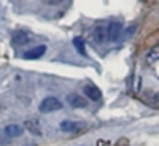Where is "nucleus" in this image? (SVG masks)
Listing matches in <instances>:
<instances>
[{
	"mask_svg": "<svg viewBox=\"0 0 159 146\" xmlns=\"http://www.w3.org/2000/svg\"><path fill=\"white\" fill-rule=\"evenodd\" d=\"M59 110H62V102L56 97H46L40 103V111L42 113H54Z\"/></svg>",
	"mask_w": 159,
	"mask_h": 146,
	"instance_id": "nucleus-1",
	"label": "nucleus"
},
{
	"mask_svg": "<svg viewBox=\"0 0 159 146\" xmlns=\"http://www.w3.org/2000/svg\"><path fill=\"white\" fill-rule=\"evenodd\" d=\"M121 33H123V22H119V21L110 22V25L107 27V38L110 42H116L121 37Z\"/></svg>",
	"mask_w": 159,
	"mask_h": 146,
	"instance_id": "nucleus-2",
	"label": "nucleus"
},
{
	"mask_svg": "<svg viewBox=\"0 0 159 146\" xmlns=\"http://www.w3.org/2000/svg\"><path fill=\"white\" fill-rule=\"evenodd\" d=\"M46 52V46L45 45H38L29 51H25L24 52V59H27V60H34V59H40L43 54Z\"/></svg>",
	"mask_w": 159,
	"mask_h": 146,
	"instance_id": "nucleus-3",
	"label": "nucleus"
},
{
	"mask_svg": "<svg viewBox=\"0 0 159 146\" xmlns=\"http://www.w3.org/2000/svg\"><path fill=\"white\" fill-rule=\"evenodd\" d=\"M84 95H86L89 100H92V102H99V100L102 99V92H100V89H99L97 86H94V84H86V86H84Z\"/></svg>",
	"mask_w": 159,
	"mask_h": 146,
	"instance_id": "nucleus-4",
	"label": "nucleus"
},
{
	"mask_svg": "<svg viewBox=\"0 0 159 146\" xmlns=\"http://www.w3.org/2000/svg\"><path fill=\"white\" fill-rule=\"evenodd\" d=\"M67 102H69L70 107H73V108H86V105H88L84 97H80L78 94H70L67 97Z\"/></svg>",
	"mask_w": 159,
	"mask_h": 146,
	"instance_id": "nucleus-5",
	"label": "nucleus"
},
{
	"mask_svg": "<svg viewBox=\"0 0 159 146\" xmlns=\"http://www.w3.org/2000/svg\"><path fill=\"white\" fill-rule=\"evenodd\" d=\"M3 134L8 137V138H16L19 135H22V127L18 126V124H10L3 129Z\"/></svg>",
	"mask_w": 159,
	"mask_h": 146,
	"instance_id": "nucleus-6",
	"label": "nucleus"
},
{
	"mask_svg": "<svg viewBox=\"0 0 159 146\" xmlns=\"http://www.w3.org/2000/svg\"><path fill=\"white\" fill-rule=\"evenodd\" d=\"M11 42H13V45H15V46H22V45H25V43L29 42V35L25 33L24 30H18V32L13 33Z\"/></svg>",
	"mask_w": 159,
	"mask_h": 146,
	"instance_id": "nucleus-7",
	"label": "nucleus"
},
{
	"mask_svg": "<svg viewBox=\"0 0 159 146\" xmlns=\"http://www.w3.org/2000/svg\"><path fill=\"white\" fill-rule=\"evenodd\" d=\"M105 38H107V30H105L102 25H99V27L94 29V32H92V40H94L96 43H103Z\"/></svg>",
	"mask_w": 159,
	"mask_h": 146,
	"instance_id": "nucleus-8",
	"label": "nucleus"
},
{
	"mask_svg": "<svg viewBox=\"0 0 159 146\" xmlns=\"http://www.w3.org/2000/svg\"><path fill=\"white\" fill-rule=\"evenodd\" d=\"M24 127L27 129L32 135L42 137V129H40V126H38L37 121H25V122H24Z\"/></svg>",
	"mask_w": 159,
	"mask_h": 146,
	"instance_id": "nucleus-9",
	"label": "nucleus"
},
{
	"mask_svg": "<svg viewBox=\"0 0 159 146\" xmlns=\"http://www.w3.org/2000/svg\"><path fill=\"white\" fill-rule=\"evenodd\" d=\"M61 130L62 132H76L78 130V122H75V121H62L61 122Z\"/></svg>",
	"mask_w": 159,
	"mask_h": 146,
	"instance_id": "nucleus-10",
	"label": "nucleus"
},
{
	"mask_svg": "<svg viewBox=\"0 0 159 146\" xmlns=\"http://www.w3.org/2000/svg\"><path fill=\"white\" fill-rule=\"evenodd\" d=\"M147 59H148L150 62H156V60H159V45L153 46V48L147 52Z\"/></svg>",
	"mask_w": 159,
	"mask_h": 146,
	"instance_id": "nucleus-11",
	"label": "nucleus"
},
{
	"mask_svg": "<svg viewBox=\"0 0 159 146\" xmlns=\"http://www.w3.org/2000/svg\"><path fill=\"white\" fill-rule=\"evenodd\" d=\"M73 45L76 48V51L80 52V54H86V49H84V40L81 37H75L73 38Z\"/></svg>",
	"mask_w": 159,
	"mask_h": 146,
	"instance_id": "nucleus-12",
	"label": "nucleus"
},
{
	"mask_svg": "<svg viewBox=\"0 0 159 146\" xmlns=\"http://www.w3.org/2000/svg\"><path fill=\"white\" fill-rule=\"evenodd\" d=\"M115 146H129V141L124 138V140H118V143Z\"/></svg>",
	"mask_w": 159,
	"mask_h": 146,
	"instance_id": "nucleus-13",
	"label": "nucleus"
},
{
	"mask_svg": "<svg viewBox=\"0 0 159 146\" xmlns=\"http://www.w3.org/2000/svg\"><path fill=\"white\" fill-rule=\"evenodd\" d=\"M62 2V0H45V3H48V5H59Z\"/></svg>",
	"mask_w": 159,
	"mask_h": 146,
	"instance_id": "nucleus-14",
	"label": "nucleus"
}]
</instances>
